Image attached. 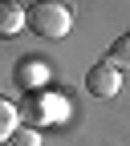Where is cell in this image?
Instances as JSON below:
<instances>
[{
	"label": "cell",
	"instance_id": "6da1fadb",
	"mask_svg": "<svg viewBox=\"0 0 130 146\" xmlns=\"http://www.w3.org/2000/svg\"><path fill=\"white\" fill-rule=\"evenodd\" d=\"M29 29L37 36H45V41H61V36L73 29V16L61 0H37L29 8Z\"/></svg>",
	"mask_w": 130,
	"mask_h": 146
},
{
	"label": "cell",
	"instance_id": "7a4b0ae2",
	"mask_svg": "<svg viewBox=\"0 0 130 146\" xmlns=\"http://www.w3.org/2000/svg\"><path fill=\"white\" fill-rule=\"evenodd\" d=\"M85 89L94 98H114L118 89H122V69H114L110 61H102V65H94L85 73Z\"/></svg>",
	"mask_w": 130,
	"mask_h": 146
},
{
	"label": "cell",
	"instance_id": "3957f363",
	"mask_svg": "<svg viewBox=\"0 0 130 146\" xmlns=\"http://www.w3.org/2000/svg\"><path fill=\"white\" fill-rule=\"evenodd\" d=\"M21 29H29V12L16 0H0V36H16Z\"/></svg>",
	"mask_w": 130,
	"mask_h": 146
},
{
	"label": "cell",
	"instance_id": "277c9868",
	"mask_svg": "<svg viewBox=\"0 0 130 146\" xmlns=\"http://www.w3.org/2000/svg\"><path fill=\"white\" fill-rule=\"evenodd\" d=\"M16 126H21V110H16L8 98H0V142H8L16 134Z\"/></svg>",
	"mask_w": 130,
	"mask_h": 146
},
{
	"label": "cell",
	"instance_id": "5b68a950",
	"mask_svg": "<svg viewBox=\"0 0 130 146\" xmlns=\"http://www.w3.org/2000/svg\"><path fill=\"white\" fill-rule=\"evenodd\" d=\"M110 65L114 69H126L130 73V33H122L114 45H110Z\"/></svg>",
	"mask_w": 130,
	"mask_h": 146
},
{
	"label": "cell",
	"instance_id": "8992f818",
	"mask_svg": "<svg viewBox=\"0 0 130 146\" xmlns=\"http://www.w3.org/2000/svg\"><path fill=\"white\" fill-rule=\"evenodd\" d=\"M16 142H21V146H37V134L33 130H16Z\"/></svg>",
	"mask_w": 130,
	"mask_h": 146
},
{
	"label": "cell",
	"instance_id": "52a82bcc",
	"mask_svg": "<svg viewBox=\"0 0 130 146\" xmlns=\"http://www.w3.org/2000/svg\"><path fill=\"white\" fill-rule=\"evenodd\" d=\"M16 4H25V0H16ZM33 4H37V0H33Z\"/></svg>",
	"mask_w": 130,
	"mask_h": 146
}]
</instances>
